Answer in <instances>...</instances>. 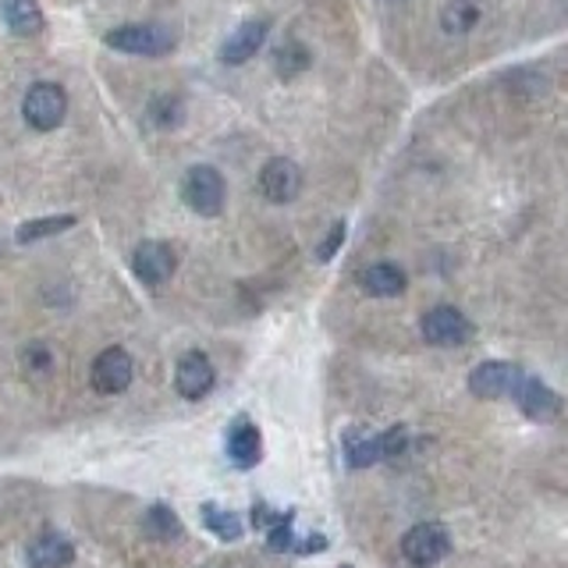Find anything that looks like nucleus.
I'll return each instance as SVG.
<instances>
[{
    "mask_svg": "<svg viewBox=\"0 0 568 568\" xmlns=\"http://www.w3.org/2000/svg\"><path fill=\"white\" fill-rule=\"evenodd\" d=\"M182 117H185V111H182V100L178 96H157L154 103H149V122L163 132L182 125Z\"/></svg>",
    "mask_w": 568,
    "mask_h": 568,
    "instance_id": "5701e85b",
    "label": "nucleus"
},
{
    "mask_svg": "<svg viewBox=\"0 0 568 568\" xmlns=\"http://www.w3.org/2000/svg\"><path fill=\"white\" fill-rule=\"evenodd\" d=\"M200 515H203V526L211 530L217 541H224V544H235V541H242V519H238L231 508H220V504H214V501H206L203 508H200Z\"/></svg>",
    "mask_w": 568,
    "mask_h": 568,
    "instance_id": "6ab92c4d",
    "label": "nucleus"
},
{
    "mask_svg": "<svg viewBox=\"0 0 568 568\" xmlns=\"http://www.w3.org/2000/svg\"><path fill=\"white\" fill-rule=\"evenodd\" d=\"M22 114H25V122L33 125L36 132H54L57 125L65 122V114H68V93H65L61 86H54V82H36L25 93Z\"/></svg>",
    "mask_w": 568,
    "mask_h": 568,
    "instance_id": "423d86ee",
    "label": "nucleus"
},
{
    "mask_svg": "<svg viewBox=\"0 0 568 568\" xmlns=\"http://www.w3.org/2000/svg\"><path fill=\"white\" fill-rule=\"evenodd\" d=\"M132 377H136V363L125 349H103L93 359V370H89V380L100 395H122Z\"/></svg>",
    "mask_w": 568,
    "mask_h": 568,
    "instance_id": "1a4fd4ad",
    "label": "nucleus"
},
{
    "mask_svg": "<svg viewBox=\"0 0 568 568\" xmlns=\"http://www.w3.org/2000/svg\"><path fill=\"white\" fill-rule=\"evenodd\" d=\"M341 568H352V565H341Z\"/></svg>",
    "mask_w": 568,
    "mask_h": 568,
    "instance_id": "a878e982",
    "label": "nucleus"
},
{
    "mask_svg": "<svg viewBox=\"0 0 568 568\" xmlns=\"http://www.w3.org/2000/svg\"><path fill=\"white\" fill-rule=\"evenodd\" d=\"M25 558H29V568H68L75 561V547L65 533L47 530L29 544Z\"/></svg>",
    "mask_w": 568,
    "mask_h": 568,
    "instance_id": "4468645a",
    "label": "nucleus"
},
{
    "mask_svg": "<svg viewBox=\"0 0 568 568\" xmlns=\"http://www.w3.org/2000/svg\"><path fill=\"white\" fill-rule=\"evenodd\" d=\"M266 36H271V22H266V19H249V22H242L228 39H224L220 61L224 65H246V61H252V57H257L260 47L266 43Z\"/></svg>",
    "mask_w": 568,
    "mask_h": 568,
    "instance_id": "ddd939ff",
    "label": "nucleus"
},
{
    "mask_svg": "<svg viewBox=\"0 0 568 568\" xmlns=\"http://www.w3.org/2000/svg\"><path fill=\"white\" fill-rule=\"evenodd\" d=\"M271 65H274V71L281 75V79H295V75H303L313 65V57L298 39H288V43H281V47H274Z\"/></svg>",
    "mask_w": 568,
    "mask_h": 568,
    "instance_id": "aec40b11",
    "label": "nucleus"
},
{
    "mask_svg": "<svg viewBox=\"0 0 568 568\" xmlns=\"http://www.w3.org/2000/svg\"><path fill=\"white\" fill-rule=\"evenodd\" d=\"M303 182H306L303 168H298V163L288 160V157H274L260 168V192L277 206L292 203L298 192H303Z\"/></svg>",
    "mask_w": 568,
    "mask_h": 568,
    "instance_id": "6e6552de",
    "label": "nucleus"
},
{
    "mask_svg": "<svg viewBox=\"0 0 568 568\" xmlns=\"http://www.w3.org/2000/svg\"><path fill=\"white\" fill-rule=\"evenodd\" d=\"M345 235H349V224L345 220H338L334 228H331V235L323 238L320 242V249H317V260L320 263H331L338 252H341V246H345Z\"/></svg>",
    "mask_w": 568,
    "mask_h": 568,
    "instance_id": "393cba45",
    "label": "nucleus"
},
{
    "mask_svg": "<svg viewBox=\"0 0 568 568\" xmlns=\"http://www.w3.org/2000/svg\"><path fill=\"white\" fill-rule=\"evenodd\" d=\"M214 380H217L214 363L203 352H185L182 359H178L174 387H178V395H182V398H189V401L206 398V395L214 391Z\"/></svg>",
    "mask_w": 568,
    "mask_h": 568,
    "instance_id": "9b49d317",
    "label": "nucleus"
},
{
    "mask_svg": "<svg viewBox=\"0 0 568 568\" xmlns=\"http://www.w3.org/2000/svg\"><path fill=\"white\" fill-rule=\"evenodd\" d=\"M0 11L14 36H36L43 29V8L36 0H0Z\"/></svg>",
    "mask_w": 568,
    "mask_h": 568,
    "instance_id": "f3484780",
    "label": "nucleus"
},
{
    "mask_svg": "<svg viewBox=\"0 0 568 568\" xmlns=\"http://www.w3.org/2000/svg\"><path fill=\"white\" fill-rule=\"evenodd\" d=\"M174 266H178V252L168 242H143L136 252H132V271H136V277L143 284H149V288L171 281Z\"/></svg>",
    "mask_w": 568,
    "mask_h": 568,
    "instance_id": "f8f14e48",
    "label": "nucleus"
},
{
    "mask_svg": "<svg viewBox=\"0 0 568 568\" xmlns=\"http://www.w3.org/2000/svg\"><path fill=\"white\" fill-rule=\"evenodd\" d=\"M295 512H284L271 530H266V544H271V550H277V555H284V550H295L298 541H295Z\"/></svg>",
    "mask_w": 568,
    "mask_h": 568,
    "instance_id": "b1692460",
    "label": "nucleus"
},
{
    "mask_svg": "<svg viewBox=\"0 0 568 568\" xmlns=\"http://www.w3.org/2000/svg\"><path fill=\"white\" fill-rule=\"evenodd\" d=\"M75 228V217L71 214H61V217H39V220H29L22 224L19 231H14V238H19L22 246H33V242H43V238H50V235H61Z\"/></svg>",
    "mask_w": 568,
    "mask_h": 568,
    "instance_id": "412c9836",
    "label": "nucleus"
},
{
    "mask_svg": "<svg viewBox=\"0 0 568 568\" xmlns=\"http://www.w3.org/2000/svg\"><path fill=\"white\" fill-rule=\"evenodd\" d=\"M182 200L192 214L200 217H220L224 200H228V185H224V174L211 163H196L182 178Z\"/></svg>",
    "mask_w": 568,
    "mask_h": 568,
    "instance_id": "f03ea898",
    "label": "nucleus"
},
{
    "mask_svg": "<svg viewBox=\"0 0 568 568\" xmlns=\"http://www.w3.org/2000/svg\"><path fill=\"white\" fill-rule=\"evenodd\" d=\"M484 11L476 0H447L441 8V29L452 36H462V33H473L476 25H480Z\"/></svg>",
    "mask_w": 568,
    "mask_h": 568,
    "instance_id": "a211bd4d",
    "label": "nucleus"
},
{
    "mask_svg": "<svg viewBox=\"0 0 568 568\" xmlns=\"http://www.w3.org/2000/svg\"><path fill=\"white\" fill-rule=\"evenodd\" d=\"M143 530L154 536V541H178V536H182V522H178V515L168 504H154L143 519Z\"/></svg>",
    "mask_w": 568,
    "mask_h": 568,
    "instance_id": "4be33fe9",
    "label": "nucleus"
},
{
    "mask_svg": "<svg viewBox=\"0 0 568 568\" xmlns=\"http://www.w3.org/2000/svg\"><path fill=\"white\" fill-rule=\"evenodd\" d=\"M409 444L406 427H387L384 433H366V430H349L345 433V466L349 469H366L377 466L384 458H398Z\"/></svg>",
    "mask_w": 568,
    "mask_h": 568,
    "instance_id": "f257e3e1",
    "label": "nucleus"
},
{
    "mask_svg": "<svg viewBox=\"0 0 568 568\" xmlns=\"http://www.w3.org/2000/svg\"><path fill=\"white\" fill-rule=\"evenodd\" d=\"M406 284L409 277L398 263H370L359 271V288L373 298H395L406 292Z\"/></svg>",
    "mask_w": 568,
    "mask_h": 568,
    "instance_id": "dca6fc26",
    "label": "nucleus"
},
{
    "mask_svg": "<svg viewBox=\"0 0 568 568\" xmlns=\"http://www.w3.org/2000/svg\"><path fill=\"white\" fill-rule=\"evenodd\" d=\"M228 458L235 462L238 469H257L260 458H263V438H260V430L246 420V416L242 420H235L231 430H228Z\"/></svg>",
    "mask_w": 568,
    "mask_h": 568,
    "instance_id": "2eb2a0df",
    "label": "nucleus"
},
{
    "mask_svg": "<svg viewBox=\"0 0 568 568\" xmlns=\"http://www.w3.org/2000/svg\"><path fill=\"white\" fill-rule=\"evenodd\" d=\"M178 43V33L163 22H146V25H122L107 33V47L122 54H139V57H163L171 54Z\"/></svg>",
    "mask_w": 568,
    "mask_h": 568,
    "instance_id": "7ed1b4c3",
    "label": "nucleus"
},
{
    "mask_svg": "<svg viewBox=\"0 0 568 568\" xmlns=\"http://www.w3.org/2000/svg\"><path fill=\"white\" fill-rule=\"evenodd\" d=\"M420 331H423V341H430V345L458 349L473 338V320L455 306H433L423 313Z\"/></svg>",
    "mask_w": 568,
    "mask_h": 568,
    "instance_id": "39448f33",
    "label": "nucleus"
},
{
    "mask_svg": "<svg viewBox=\"0 0 568 568\" xmlns=\"http://www.w3.org/2000/svg\"><path fill=\"white\" fill-rule=\"evenodd\" d=\"M401 555L416 568H433L452 555V533L441 522H416V526L401 536Z\"/></svg>",
    "mask_w": 568,
    "mask_h": 568,
    "instance_id": "20e7f679",
    "label": "nucleus"
},
{
    "mask_svg": "<svg viewBox=\"0 0 568 568\" xmlns=\"http://www.w3.org/2000/svg\"><path fill=\"white\" fill-rule=\"evenodd\" d=\"M526 377L515 363H504V359H490V363H480L469 373V391L484 401H495V398H508L515 395L519 380Z\"/></svg>",
    "mask_w": 568,
    "mask_h": 568,
    "instance_id": "0eeeda50",
    "label": "nucleus"
},
{
    "mask_svg": "<svg viewBox=\"0 0 568 568\" xmlns=\"http://www.w3.org/2000/svg\"><path fill=\"white\" fill-rule=\"evenodd\" d=\"M512 398H515V406L526 412L533 423L558 420L561 409H565V401H561V395L555 391V387H547L544 380H536V377H522Z\"/></svg>",
    "mask_w": 568,
    "mask_h": 568,
    "instance_id": "9d476101",
    "label": "nucleus"
}]
</instances>
